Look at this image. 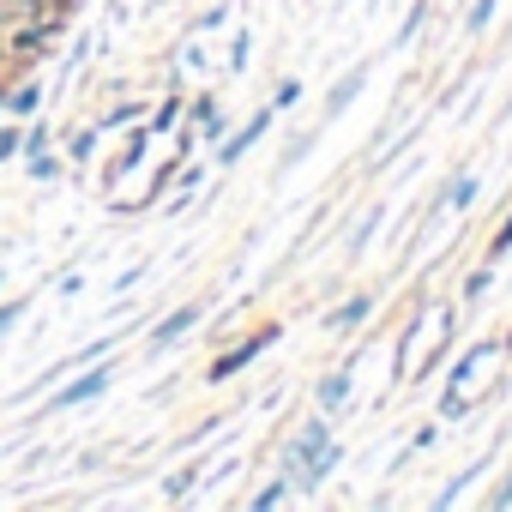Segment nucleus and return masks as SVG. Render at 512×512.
Segmentation results:
<instances>
[{
    "instance_id": "nucleus-1",
    "label": "nucleus",
    "mask_w": 512,
    "mask_h": 512,
    "mask_svg": "<svg viewBox=\"0 0 512 512\" xmlns=\"http://www.w3.org/2000/svg\"><path fill=\"white\" fill-rule=\"evenodd\" d=\"M338 464H344V440H338V428H332V416H326V410H314L308 422H296V428H290L284 476H290L296 488H320Z\"/></svg>"
},
{
    "instance_id": "nucleus-2",
    "label": "nucleus",
    "mask_w": 512,
    "mask_h": 512,
    "mask_svg": "<svg viewBox=\"0 0 512 512\" xmlns=\"http://www.w3.org/2000/svg\"><path fill=\"white\" fill-rule=\"evenodd\" d=\"M278 338H284L278 326H260V332H247L241 344H229V350H217V356H211V368H205V386H223V380H235V374H247V368H253V362H260V356H266V350H272Z\"/></svg>"
},
{
    "instance_id": "nucleus-3",
    "label": "nucleus",
    "mask_w": 512,
    "mask_h": 512,
    "mask_svg": "<svg viewBox=\"0 0 512 512\" xmlns=\"http://www.w3.org/2000/svg\"><path fill=\"white\" fill-rule=\"evenodd\" d=\"M109 386H115V362H97V368H73V380H67L61 392H49L43 416H67V410H79V404L103 398Z\"/></svg>"
},
{
    "instance_id": "nucleus-4",
    "label": "nucleus",
    "mask_w": 512,
    "mask_h": 512,
    "mask_svg": "<svg viewBox=\"0 0 512 512\" xmlns=\"http://www.w3.org/2000/svg\"><path fill=\"white\" fill-rule=\"evenodd\" d=\"M151 145H157V133H151V121H133V133L121 139V151L103 163V193H121V181L151 157Z\"/></svg>"
},
{
    "instance_id": "nucleus-5",
    "label": "nucleus",
    "mask_w": 512,
    "mask_h": 512,
    "mask_svg": "<svg viewBox=\"0 0 512 512\" xmlns=\"http://www.w3.org/2000/svg\"><path fill=\"white\" fill-rule=\"evenodd\" d=\"M272 121H278V109H272V103H266V109H253L235 133H223V139H217V163H223V169H229V163H241L253 145H260V139L272 133Z\"/></svg>"
},
{
    "instance_id": "nucleus-6",
    "label": "nucleus",
    "mask_w": 512,
    "mask_h": 512,
    "mask_svg": "<svg viewBox=\"0 0 512 512\" xmlns=\"http://www.w3.org/2000/svg\"><path fill=\"white\" fill-rule=\"evenodd\" d=\"M374 308H380V290H356V296H344V302L326 314V332H332V338H356V332L374 320Z\"/></svg>"
},
{
    "instance_id": "nucleus-7",
    "label": "nucleus",
    "mask_w": 512,
    "mask_h": 512,
    "mask_svg": "<svg viewBox=\"0 0 512 512\" xmlns=\"http://www.w3.org/2000/svg\"><path fill=\"white\" fill-rule=\"evenodd\" d=\"M476 199H482V175H476V169H458V175L428 199V217H440V211H470Z\"/></svg>"
},
{
    "instance_id": "nucleus-8",
    "label": "nucleus",
    "mask_w": 512,
    "mask_h": 512,
    "mask_svg": "<svg viewBox=\"0 0 512 512\" xmlns=\"http://www.w3.org/2000/svg\"><path fill=\"white\" fill-rule=\"evenodd\" d=\"M199 320H205V308H199V302H181V308H169V314L145 332V344H151V350H169V344H181Z\"/></svg>"
},
{
    "instance_id": "nucleus-9",
    "label": "nucleus",
    "mask_w": 512,
    "mask_h": 512,
    "mask_svg": "<svg viewBox=\"0 0 512 512\" xmlns=\"http://www.w3.org/2000/svg\"><path fill=\"white\" fill-rule=\"evenodd\" d=\"M43 103H49V85H43L37 73L7 79V115H13V121H37V115H43Z\"/></svg>"
},
{
    "instance_id": "nucleus-10",
    "label": "nucleus",
    "mask_w": 512,
    "mask_h": 512,
    "mask_svg": "<svg viewBox=\"0 0 512 512\" xmlns=\"http://www.w3.org/2000/svg\"><path fill=\"white\" fill-rule=\"evenodd\" d=\"M187 127L199 133V145H217V139L229 133V115L217 109V97H211V91H199V97H193V109H187Z\"/></svg>"
},
{
    "instance_id": "nucleus-11",
    "label": "nucleus",
    "mask_w": 512,
    "mask_h": 512,
    "mask_svg": "<svg viewBox=\"0 0 512 512\" xmlns=\"http://www.w3.org/2000/svg\"><path fill=\"white\" fill-rule=\"evenodd\" d=\"M350 392H356V362H344V368L320 374V386H314V404H320L326 416H338V410L350 404Z\"/></svg>"
},
{
    "instance_id": "nucleus-12",
    "label": "nucleus",
    "mask_w": 512,
    "mask_h": 512,
    "mask_svg": "<svg viewBox=\"0 0 512 512\" xmlns=\"http://www.w3.org/2000/svg\"><path fill=\"white\" fill-rule=\"evenodd\" d=\"M368 79H374V61H356V67H350V73H344V79L332 85L326 109H332V115H344V109H350V103H356V97L368 91Z\"/></svg>"
},
{
    "instance_id": "nucleus-13",
    "label": "nucleus",
    "mask_w": 512,
    "mask_h": 512,
    "mask_svg": "<svg viewBox=\"0 0 512 512\" xmlns=\"http://www.w3.org/2000/svg\"><path fill=\"white\" fill-rule=\"evenodd\" d=\"M181 115H187V97H181V91H169V97H163L145 121H151V133L163 139V133H175V127H181Z\"/></svg>"
},
{
    "instance_id": "nucleus-14",
    "label": "nucleus",
    "mask_w": 512,
    "mask_h": 512,
    "mask_svg": "<svg viewBox=\"0 0 512 512\" xmlns=\"http://www.w3.org/2000/svg\"><path fill=\"white\" fill-rule=\"evenodd\" d=\"M97 151H103V127H97V121H85V127L67 133V157H73V163H91Z\"/></svg>"
},
{
    "instance_id": "nucleus-15",
    "label": "nucleus",
    "mask_w": 512,
    "mask_h": 512,
    "mask_svg": "<svg viewBox=\"0 0 512 512\" xmlns=\"http://www.w3.org/2000/svg\"><path fill=\"white\" fill-rule=\"evenodd\" d=\"M199 482H205V464H181L163 476V500H187V494H199Z\"/></svg>"
},
{
    "instance_id": "nucleus-16",
    "label": "nucleus",
    "mask_w": 512,
    "mask_h": 512,
    "mask_svg": "<svg viewBox=\"0 0 512 512\" xmlns=\"http://www.w3.org/2000/svg\"><path fill=\"white\" fill-rule=\"evenodd\" d=\"M488 290H494V260H482L476 272H464V284H458V302H464V308H476Z\"/></svg>"
},
{
    "instance_id": "nucleus-17",
    "label": "nucleus",
    "mask_w": 512,
    "mask_h": 512,
    "mask_svg": "<svg viewBox=\"0 0 512 512\" xmlns=\"http://www.w3.org/2000/svg\"><path fill=\"white\" fill-rule=\"evenodd\" d=\"M284 500H296V482H290V476L278 470V476H272V482H266L260 494H253L247 506H253V512H272V506H284Z\"/></svg>"
},
{
    "instance_id": "nucleus-18",
    "label": "nucleus",
    "mask_w": 512,
    "mask_h": 512,
    "mask_svg": "<svg viewBox=\"0 0 512 512\" xmlns=\"http://www.w3.org/2000/svg\"><path fill=\"white\" fill-rule=\"evenodd\" d=\"M133 121H145V103H139V97H127V103H109V109L97 115V127H103V133H115V127H133Z\"/></svg>"
},
{
    "instance_id": "nucleus-19",
    "label": "nucleus",
    "mask_w": 512,
    "mask_h": 512,
    "mask_svg": "<svg viewBox=\"0 0 512 512\" xmlns=\"http://www.w3.org/2000/svg\"><path fill=\"white\" fill-rule=\"evenodd\" d=\"M223 49H229V55H223V67H229V73H247V67H253V31H247V25H241Z\"/></svg>"
},
{
    "instance_id": "nucleus-20",
    "label": "nucleus",
    "mask_w": 512,
    "mask_h": 512,
    "mask_svg": "<svg viewBox=\"0 0 512 512\" xmlns=\"http://www.w3.org/2000/svg\"><path fill=\"white\" fill-rule=\"evenodd\" d=\"M25 175H31V181H43V187H55V181L67 175V163H61L55 151H37V157H25Z\"/></svg>"
},
{
    "instance_id": "nucleus-21",
    "label": "nucleus",
    "mask_w": 512,
    "mask_h": 512,
    "mask_svg": "<svg viewBox=\"0 0 512 512\" xmlns=\"http://www.w3.org/2000/svg\"><path fill=\"white\" fill-rule=\"evenodd\" d=\"M476 476H482V464H464V470H458V476H452V482L434 494V506H440V512H446V506H458V500L470 494V482H476Z\"/></svg>"
},
{
    "instance_id": "nucleus-22",
    "label": "nucleus",
    "mask_w": 512,
    "mask_h": 512,
    "mask_svg": "<svg viewBox=\"0 0 512 512\" xmlns=\"http://www.w3.org/2000/svg\"><path fill=\"white\" fill-rule=\"evenodd\" d=\"M470 410H476V398H470V392H440V404H434V416H440V428H446V422H464Z\"/></svg>"
},
{
    "instance_id": "nucleus-23",
    "label": "nucleus",
    "mask_w": 512,
    "mask_h": 512,
    "mask_svg": "<svg viewBox=\"0 0 512 512\" xmlns=\"http://www.w3.org/2000/svg\"><path fill=\"white\" fill-rule=\"evenodd\" d=\"M494 13H500V0H470V13H464V31H470V37H488Z\"/></svg>"
},
{
    "instance_id": "nucleus-24",
    "label": "nucleus",
    "mask_w": 512,
    "mask_h": 512,
    "mask_svg": "<svg viewBox=\"0 0 512 512\" xmlns=\"http://www.w3.org/2000/svg\"><path fill=\"white\" fill-rule=\"evenodd\" d=\"M31 314V296H13V302H0V338H13Z\"/></svg>"
},
{
    "instance_id": "nucleus-25",
    "label": "nucleus",
    "mask_w": 512,
    "mask_h": 512,
    "mask_svg": "<svg viewBox=\"0 0 512 512\" xmlns=\"http://www.w3.org/2000/svg\"><path fill=\"white\" fill-rule=\"evenodd\" d=\"M25 157V127L7 115V127H0V163H19Z\"/></svg>"
},
{
    "instance_id": "nucleus-26",
    "label": "nucleus",
    "mask_w": 512,
    "mask_h": 512,
    "mask_svg": "<svg viewBox=\"0 0 512 512\" xmlns=\"http://www.w3.org/2000/svg\"><path fill=\"white\" fill-rule=\"evenodd\" d=\"M422 25H428V0H416V7H410V19L398 25V37H392V43H398V49H410V43L422 37Z\"/></svg>"
},
{
    "instance_id": "nucleus-27",
    "label": "nucleus",
    "mask_w": 512,
    "mask_h": 512,
    "mask_svg": "<svg viewBox=\"0 0 512 512\" xmlns=\"http://www.w3.org/2000/svg\"><path fill=\"white\" fill-rule=\"evenodd\" d=\"M506 253H512V211H506V217H500V229L488 235V253H482V260H494V266H500Z\"/></svg>"
},
{
    "instance_id": "nucleus-28",
    "label": "nucleus",
    "mask_w": 512,
    "mask_h": 512,
    "mask_svg": "<svg viewBox=\"0 0 512 512\" xmlns=\"http://www.w3.org/2000/svg\"><path fill=\"white\" fill-rule=\"evenodd\" d=\"M296 103H302V79L290 73V79H278V91H272V109L284 115V109H296Z\"/></svg>"
},
{
    "instance_id": "nucleus-29",
    "label": "nucleus",
    "mask_w": 512,
    "mask_h": 512,
    "mask_svg": "<svg viewBox=\"0 0 512 512\" xmlns=\"http://www.w3.org/2000/svg\"><path fill=\"white\" fill-rule=\"evenodd\" d=\"M380 217H386V205H374V211H368V217L356 223V235H350V253H362V247L374 241V229H380Z\"/></svg>"
},
{
    "instance_id": "nucleus-30",
    "label": "nucleus",
    "mask_w": 512,
    "mask_h": 512,
    "mask_svg": "<svg viewBox=\"0 0 512 512\" xmlns=\"http://www.w3.org/2000/svg\"><path fill=\"white\" fill-rule=\"evenodd\" d=\"M199 187H205V169H199V163H193V169H181V187H175V193H181V199H175V205H169V211H181V205H187V199H193V193H199Z\"/></svg>"
},
{
    "instance_id": "nucleus-31",
    "label": "nucleus",
    "mask_w": 512,
    "mask_h": 512,
    "mask_svg": "<svg viewBox=\"0 0 512 512\" xmlns=\"http://www.w3.org/2000/svg\"><path fill=\"white\" fill-rule=\"evenodd\" d=\"M428 446H440V416H434V422H422V428L410 434V452H428Z\"/></svg>"
},
{
    "instance_id": "nucleus-32",
    "label": "nucleus",
    "mask_w": 512,
    "mask_h": 512,
    "mask_svg": "<svg viewBox=\"0 0 512 512\" xmlns=\"http://www.w3.org/2000/svg\"><path fill=\"white\" fill-rule=\"evenodd\" d=\"M49 145H55L49 127H25V157H37V151H49Z\"/></svg>"
},
{
    "instance_id": "nucleus-33",
    "label": "nucleus",
    "mask_w": 512,
    "mask_h": 512,
    "mask_svg": "<svg viewBox=\"0 0 512 512\" xmlns=\"http://www.w3.org/2000/svg\"><path fill=\"white\" fill-rule=\"evenodd\" d=\"M229 19V0H217V7H205L199 19H193V31H211V25H223Z\"/></svg>"
},
{
    "instance_id": "nucleus-34",
    "label": "nucleus",
    "mask_w": 512,
    "mask_h": 512,
    "mask_svg": "<svg viewBox=\"0 0 512 512\" xmlns=\"http://www.w3.org/2000/svg\"><path fill=\"white\" fill-rule=\"evenodd\" d=\"M488 506H494V512H506V506H512V470H506V476H500V488H494V494H488Z\"/></svg>"
},
{
    "instance_id": "nucleus-35",
    "label": "nucleus",
    "mask_w": 512,
    "mask_h": 512,
    "mask_svg": "<svg viewBox=\"0 0 512 512\" xmlns=\"http://www.w3.org/2000/svg\"><path fill=\"white\" fill-rule=\"evenodd\" d=\"M0 290H7V266H0Z\"/></svg>"
}]
</instances>
